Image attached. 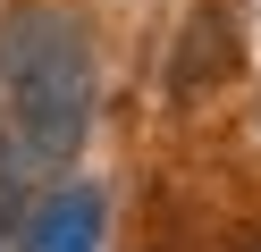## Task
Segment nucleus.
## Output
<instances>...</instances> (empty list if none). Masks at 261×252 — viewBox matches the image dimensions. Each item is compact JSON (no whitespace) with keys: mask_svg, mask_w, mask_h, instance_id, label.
Segmentation results:
<instances>
[{"mask_svg":"<svg viewBox=\"0 0 261 252\" xmlns=\"http://www.w3.org/2000/svg\"><path fill=\"white\" fill-rule=\"evenodd\" d=\"M0 84L34 160H76L93 126V50L68 9H17L0 25Z\"/></svg>","mask_w":261,"mask_h":252,"instance_id":"f257e3e1","label":"nucleus"},{"mask_svg":"<svg viewBox=\"0 0 261 252\" xmlns=\"http://www.w3.org/2000/svg\"><path fill=\"white\" fill-rule=\"evenodd\" d=\"M93 244H101V193H85V185L51 193L17 235V252H93Z\"/></svg>","mask_w":261,"mask_h":252,"instance_id":"f03ea898","label":"nucleus"},{"mask_svg":"<svg viewBox=\"0 0 261 252\" xmlns=\"http://www.w3.org/2000/svg\"><path fill=\"white\" fill-rule=\"evenodd\" d=\"M0 227H9V177H0Z\"/></svg>","mask_w":261,"mask_h":252,"instance_id":"7ed1b4c3","label":"nucleus"}]
</instances>
